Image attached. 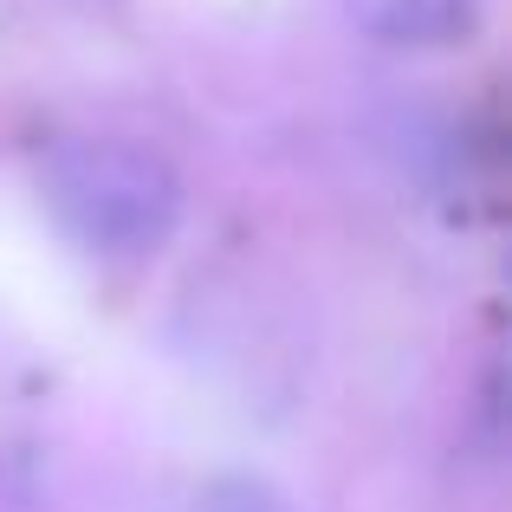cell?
I'll use <instances>...</instances> for the list:
<instances>
[{"mask_svg":"<svg viewBox=\"0 0 512 512\" xmlns=\"http://www.w3.org/2000/svg\"><path fill=\"white\" fill-rule=\"evenodd\" d=\"M46 208L98 260H150L182 221L169 156L137 137H59L39 163Z\"/></svg>","mask_w":512,"mask_h":512,"instance_id":"obj_1","label":"cell"},{"mask_svg":"<svg viewBox=\"0 0 512 512\" xmlns=\"http://www.w3.org/2000/svg\"><path fill=\"white\" fill-rule=\"evenodd\" d=\"M344 13L389 46H461L480 20V0H344Z\"/></svg>","mask_w":512,"mask_h":512,"instance_id":"obj_2","label":"cell"}]
</instances>
